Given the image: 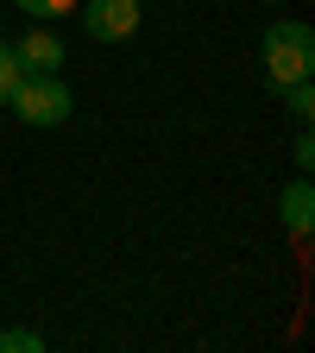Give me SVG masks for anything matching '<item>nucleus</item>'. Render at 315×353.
Instances as JSON below:
<instances>
[{"mask_svg":"<svg viewBox=\"0 0 315 353\" xmlns=\"http://www.w3.org/2000/svg\"><path fill=\"white\" fill-rule=\"evenodd\" d=\"M315 70V32L303 19H278L265 32V82L272 88H290Z\"/></svg>","mask_w":315,"mask_h":353,"instance_id":"obj_1","label":"nucleus"},{"mask_svg":"<svg viewBox=\"0 0 315 353\" xmlns=\"http://www.w3.org/2000/svg\"><path fill=\"white\" fill-rule=\"evenodd\" d=\"M7 108H13L26 126H63L70 108H76V95L63 88V76H19L13 95H7Z\"/></svg>","mask_w":315,"mask_h":353,"instance_id":"obj_2","label":"nucleus"},{"mask_svg":"<svg viewBox=\"0 0 315 353\" xmlns=\"http://www.w3.org/2000/svg\"><path fill=\"white\" fill-rule=\"evenodd\" d=\"M82 7V32L95 44H120L139 32V0H76Z\"/></svg>","mask_w":315,"mask_h":353,"instance_id":"obj_3","label":"nucleus"},{"mask_svg":"<svg viewBox=\"0 0 315 353\" xmlns=\"http://www.w3.org/2000/svg\"><path fill=\"white\" fill-rule=\"evenodd\" d=\"M13 57H19L26 76H57V70H63V38H57V32H26V38L13 44Z\"/></svg>","mask_w":315,"mask_h":353,"instance_id":"obj_4","label":"nucleus"},{"mask_svg":"<svg viewBox=\"0 0 315 353\" xmlns=\"http://www.w3.org/2000/svg\"><path fill=\"white\" fill-rule=\"evenodd\" d=\"M278 208H284V228H290L296 240H309V228H315V190H309V170L278 196Z\"/></svg>","mask_w":315,"mask_h":353,"instance_id":"obj_5","label":"nucleus"},{"mask_svg":"<svg viewBox=\"0 0 315 353\" xmlns=\"http://www.w3.org/2000/svg\"><path fill=\"white\" fill-rule=\"evenodd\" d=\"M278 95H284V108H290V120H296V126H309V120H315V88H309V76H303V82H290V88H278Z\"/></svg>","mask_w":315,"mask_h":353,"instance_id":"obj_6","label":"nucleus"},{"mask_svg":"<svg viewBox=\"0 0 315 353\" xmlns=\"http://www.w3.org/2000/svg\"><path fill=\"white\" fill-rule=\"evenodd\" d=\"M13 7L32 19H63V13H76V0H13Z\"/></svg>","mask_w":315,"mask_h":353,"instance_id":"obj_7","label":"nucleus"},{"mask_svg":"<svg viewBox=\"0 0 315 353\" xmlns=\"http://www.w3.org/2000/svg\"><path fill=\"white\" fill-rule=\"evenodd\" d=\"M44 347V334H32V328H0V353H38Z\"/></svg>","mask_w":315,"mask_h":353,"instance_id":"obj_8","label":"nucleus"},{"mask_svg":"<svg viewBox=\"0 0 315 353\" xmlns=\"http://www.w3.org/2000/svg\"><path fill=\"white\" fill-rule=\"evenodd\" d=\"M19 76H26V70H19V57H13V44H0V108H7V95H13Z\"/></svg>","mask_w":315,"mask_h":353,"instance_id":"obj_9","label":"nucleus"},{"mask_svg":"<svg viewBox=\"0 0 315 353\" xmlns=\"http://www.w3.org/2000/svg\"><path fill=\"white\" fill-rule=\"evenodd\" d=\"M290 158H296V170H309V164H315V139H309V126L296 132V145H290Z\"/></svg>","mask_w":315,"mask_h":353,"instance_id":"obj_10","label":"nucleus"},{"mask_svg":"<svg viewBox=\"0 0 315 353\" xmlns=\"http://www.w3.org/2000/svg\"><path fill=\"white\" fill-rule=\"evenodd\" d=\"M265 7H284V0H265Z\"/></svg>","mask_w":315,"mask_h":353,"instance_id":"obj_11","label":"nucleus"},{"mask_svg":"<svg viewBox=\"0 0 315 353\" xmlns=\"http://www.w3.org/2000/svg\"><path fill=\"white\" fill-rule=\"evenodd\" d=\"M139 7H145V0H139Z\"/></svg>","mask_w":315,"mask_h":353,"instance_id":"obj_12","label":"nucleus"}]
</instances>
